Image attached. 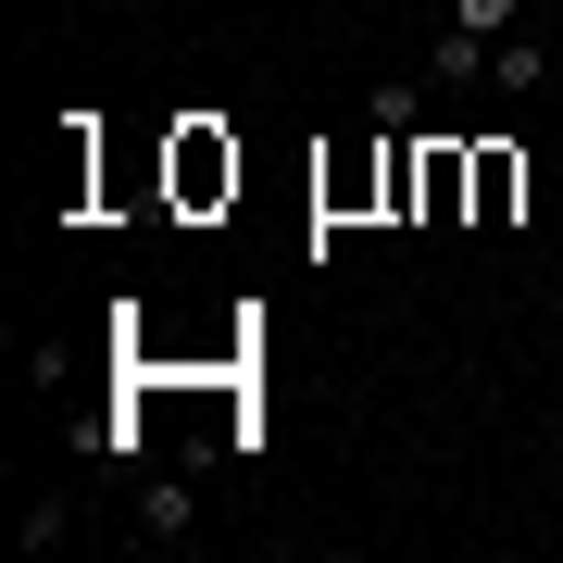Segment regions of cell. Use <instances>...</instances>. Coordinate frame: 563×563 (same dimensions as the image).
<instances>
[{
  "instance_id": "cell-8",
  "label": "cell",
  "mask_w": 563,
  "mask_h": 563,
  "mask_svg": "<svg viewBox=\"0 0 563 563\" xmlns=\"http://www.w3.org/2000/svg\"><path fill=\"white\" fill-rule=\"evenodd\" d=\"M63 539H76V501H63V488H51V501H25V551H63Z\"/></svg>"
},
{
  "instance_id": "cell-6",
  "label": "cell",
  "mask_w": 563,
  "mask_h": 563,
  "mask_svg": "<svg viewBox=\"0 0 563 563\" xmlns=\"http://www.w3.org/2000/svg\"><path fill=\"white\" fill-rule=\"evenodd\" d=\"M514 213H526V151L488 139V151H476V225H514Z\"/></svg>"
},
{
  "instance_id": "cell-4",
  "label": "cell",
  "mask_w": 563,
  "mask_h": 563,
  "mask_svg": "<svg viewBox=\"0 0 563 563\" xmlns=\"http://www.w3.org/2000/svg\"><path fill=\"white\" fill-rule=\"evenodd\" d=\"M488 51H501V38H476V25H451V13H439V38H426V76H439V88H488Z\"/></svg>"
},
{
  "instance_id": "cell-2",
  "label": "cell",
  "mask_w": 563,
  "mask_h": 563,
  "mask_svg": "<svg viewBox=\"0 0 563 563\" xmlns=\"http://www.w3.org/2000/svg\"><path fill=\"white\" fill-rule=\"evenodd\" d=\"M176 201H188V213L239 201V139H225V125H201V113L176 125Z\"/></svg>"
},
{
  "instance_id": "cell-3",
  "label": "cell",
  "mask_w": 563,
  "mask_h": 563,
  "mask_svg": "<svg viewBox=\"0 0 563 563\" xmlns=\"http://www.w3.org/2000/svg\"><path fill=\"white\" fill-rule=\"evenodd\" d=\"M313 201H325V213H363V201H388V139H376V163H363V151L313 163Z\"/></svg>"
},
{
  "instance_id": "cell-5",
  "label": "cell",
  "mask_w": 563,
  "mask_h": 563,
  "mask_svg": "<svg viewBox=\"0 0 563 563\" xmlns=\"http://www.w3.org/2000/svg\"><path fill=\"white\" fill-rule=\"evenodd\" d=\"M551 76H563V51H551V38H501V51H488V88H501V101H539Z\"/></svg>"
},
{
  "instance_id": "cell-1",
  "label": "cell",
  "mask_w": 563,
  "mask_h": 563,
  "mask_svg": "<svg viewBox=\"0 0 563 563\" xmlns=\"http://www.w3.org/2000/svg\"><path fill=\"white\" fill-rule=\"evenodd\" d=\"M125 539H139V551H188V539H201V463H176V476H139V501H125Z\"/></svg>"
},
{
  "instance_id": "cell-7",
  "label": "cell",
  "mask_w": 563,
  "mask_h": 563,
  "mask_svg": "<svg viewBox=\"0 0 563 563\" xmlns=\"http://www.w3.org/2000/svg\"><path fill=\"white\" fill-rule=\"evenodd\" d=\"M413 113H426V101H413V76H388V88H376V139H426Z\"/></svg>"
},
{
  "instance_id": "cell-9",
  "label": "cell",
  "mask_w": 563,
  "mask_h": 563,
  "mask_svg": "<svg viewBox=\"0 0 563 563\" xmlns=\"http://www.w3.org/2000/svg\"><path fill=\"white\" fill-rule=\"evenodd\" d=\"M451 25H476V38H514V25H526V0H451Z\"/></svg>"
}]
</instances>
